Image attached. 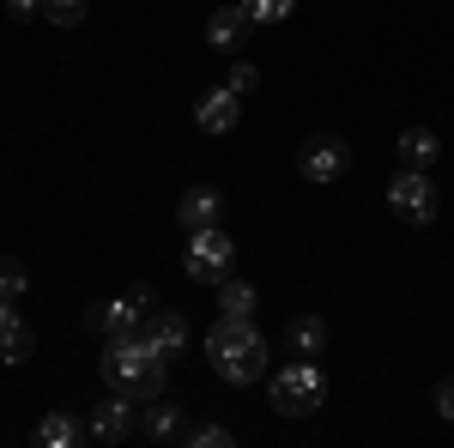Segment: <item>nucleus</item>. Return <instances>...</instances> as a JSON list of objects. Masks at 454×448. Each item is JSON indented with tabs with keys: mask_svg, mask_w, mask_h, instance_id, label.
<instances>
[{
	"mask_svg": "<svg viewBox=\"0 0 454 448\" xmlns=\"http://www.w3.org/2000/svg\"><path fill=\"white\" fill-rule=\"evenodd\" d=\"M224 85H231L237 98H248V91L261 85V67H254V61H243V55H231V73H224Z\"/></svg>",
	"mask_w": 454,
	"mask_h": 448,
	"instance_id": "412c9836",
	"label": "nucleus"
},
{
	"mask_svg": "<svg viewBox=\"0 0 454 448\" xmlns=\"http://www.w3.org/2000/svg\"><path fill=\"white\" fill-rule=\"evenodd\" d=\"M25 358H31V327H25L19 303L0 297V364H25Z\"/></svg>",
	"mask_w": 454,
	"mask_h": 448,
	"instance_id": "ddd939ff",
	"label": "nucleus"
},
{
	"mask_svg": "<svg viewBox=\"0 0 454 448\" xmlns=\"http://www.w3.org/2000/svg\"><path fill=\"white\" fill-rule=\"evenodd\" d=\"M351 164V145L340 134H315L303 139V152H297V170L309 176V182H340Z\"/></svg>",
	"mask_w": 454,
	"mask_h": 448,
	"instance_id": "423d86ee",
	"label": "nucleus"
},
{
	"mask_svg": "<svg viewBox=\"0 0 454 448\" xmlns=\"http://www.w3.org/2000/svg\"><path fill=\"white\" fill-rule=\"evenodd\" d=\"M218 212H224V194H218L212 182H200V188H188V194H182L176 218H182L188 231H207V224H218Z\"/></svg>",
	"mask_w": 454,
	"mask_h": 448,
	"instance_id": "f8f14e48",
	"label": "nucleus"
},
{
	"mask_svg": "<svg viewBox=\"0 0 454 448\" xmlns=\"http://www.w3.org/2000/svg\"><path fill=\"white\" fill-rule=\"evenodd\" d=\"M254 31V25H248V12H243V0H237V6H218V12H212L207 19V43L212 49H218V55H237V49H243V36Z\"/></svg>",
	"mask_w": 454,
	"mask_h": 448,
	"instance_id": "9d476101",
	"label": "nucleus"
},
{
	"mask_svg": "<svg viewBox=\"0 0 454 448\" xmlns=\"http://www.w3.org/2000/svg\"><path fill=\"white\" fill-rule=\"evenodd\" d=\"M231 267H237V242L224 237L218 224L188 231V279H194V285H224Z\"/></svg>",
	"mask_w": 454,
	"mask_h": 448,
	"instance_id": "20e7f679",
	"label": "nucleus"
},
{
	"mask_svg": "<svg viewBox=\"0 0 454 448\" xmlns=\"http://www.w3.org/2000/svg\"><path fill=\"white\" fill-rule=\"evenodd\" d=\"M140 430L152 436V443H170V436H182V406H170V400H145Z\"/></svg>",
	"mask_w": 454,
	"mask_h": 448,
	"instance_id": "dca6fc26",
	"label": "nucleus"
},
{
	"mask_svg": "<svg viewBox=\"0 0 454 448\" xmlns=\"http://www.w3.org/2000/svg\"><path fill=\"white\" fill-rule=\"evenodd\" d=\"M237 122H243V98H237L231 85H212V91L194 98V128H200V134H231Z\"/></svg>",
	"mask_w": 454,
	"mask_h": 448,
	"instance_id": "1a4fd4ad",
	"label": "nucleus"
},
{
	"mask_svg": "<svg viewBox=\"0 0 454 448\" xmlns=\"http://www.w3.org/2000/svg\"><path fill=\"white\" fill-rule=\"evenodd\" d=\"M436 152H442L436 128H406V134H400V164H412V170H430Z\"/></svg>",
	"mask_w": 454,
	"mask_h": 448,
	"instance_id": "4468645a",
	"label": "nucleus"
},
{
	"mask_svg": "<svg viewBox=\"0 0 454 448\" xmlns=\"http://www.w3.org/2000/svg\"><path fill=\"white\" fill-rule=\"evenodd\" d=\"M207 358L231 388H248V381H261V370H267V340H261V327L248 315H218L207 327Z\"/></svg>",
	"mask_w": 454,
	"mask_h": 448,
	"instance_id": "f03ea898",
	"label": "nucleus"
},
{
	"mask_svg": "<svg viewBox=\"0 0 454 448\" xmlns=\"http://www.w3.org/2000/svg\"><path fill=\"white\" fill-rule=\"evenodd\" d=\"M285 334H291V351H297V358H321V351H327V321H321V315H291Z\"/></svg>",
	"mask_w": 454,
	"mask_h": 448,
	"instance_id": "2eb2a0df",
	"label": "nucleus"
},
{
	"mask_svg": "<svg viewBox=\"0 0 454 448\" xmlns=\"http://www.w3.org/2000/svg\"><path fill=\"white\" fill-rule=\"evenodd\" d=\"M145 315H152V297L145 291H128V297H109V303H91L85 310V321L98 327V334H134V327H145Z\"/></svg>",
	"mask_w": 454,
	"mask_h": 448,
	"instance_id": "0eeeda50",
	"label": "nucleus"
},
{
	"mask_svg": "<svg viewBox=\"0 0 454 448\" xmlns=\"http://www.w3.org/2000/svg\"><path fill=\"white\" fill-rule=\"evenodd\" d=\"M134 424H140V400L134 394H121V388H109V400L91 413V443H128L134 436Z\"/></svg>",
	"mask_w": 454,
	"mask_h": 448,
	"instance_id": "6e6552de",
	"label": "nucleus"
},
{
	"mask_svg": "<svg viewBox=\"0 0 454 448\" xmlns=\"http://www.w3.org/2000/svg\"><path fill=\"white\" fill-rule=\"evenodd\" d=\"M254 310H261V291L248 279H224L218 285V315H248L254 321Z\"/></svg>",
	"mask_w": 454,
	"mask_h": 448,
	"instance_id": "a211bd4d",
	"label": "nucleus"
},
{
	"mask_svg": "<svg viewBox=\"0 0 454 448\" xmlns=\"http://www.w3.org/2000/svg\"><path fill=\"white\" fill-rule=\"evenodd\" d=\"M436 413L454 424V376H449V381H436Z\"/></svg>",
	"mask_w": 454,
	"mask_h": 448,
	"instance_id": "b1692460",
	"label": "nucleus"
},
{
	"mask_svg": "<svg viewBox=\"0 0 454 448\" xmlns=\"http://www.w3.org/2000/svg\"><path fill=\"white\" fill-rule=\"evenodd\" d=\"M12 19H43V0H6Z\"/></svg>",
	"mask_w": 454,
	"mask_h": 448,
	"instance_id": "393cba45",
	"label": "nucleus"
},
{
	"mask_svg": "<svg viewBox=\"0 0 454 448\" xmlns=\"http://www.w3.org/2000/svg\"><path fill=\"white\" fill-rule=\"evenodd\" d=\"M140 334H145L152 345H158L164 358H176V351L188 345V315H182V310H152V315H145V327H140Z\"/></svg>",
	"mask_w": 454,
	"mask_h": 448,
	"instance_id": "9b49d317",
	"label": "nucleus"
},
{
	"mask_svg": "<svg viewBox=\"0 0 454 448\" xmlns=\"http://www.w3.org/2000/svg\"><path fill=\"white\" fill-rule=\"evenodd\" d=\"M43 19L73 31V25H85V0H43Z\"/></svg>",
	"mask_w": 454,
	"mask_h": 448,
	"instance_id": "aec40b11",
	"label": "nucleus"
},
{
	"mask_svg": "<svg viewBox=\"0 0 454 448\" xmlns=\"http://www.w3.org/2000/svg\"><path fill=\"white\" fill-rule=\"evenodd\" d=\"M98 370H104L109 388L134 394V400L145 406V400H158V394H164V370H170V358H164V351H158V345L134 327V334H115V340L104 345Z\"/></svg>",
	"mask_w": 454,
	"mask_h": 448,
	"instance_id": "f257e3e1",
	"label": "nucleus"
},
{
	"mask_svg": "<svg viewBox=\"0 0 454 448\" xmlns=\"http://www.w3.org/2000/svg\"><path fill=\"white\" fill-rule=\"evenodd\" d=\"M194 448H231V430L224 424H194V430H182Z\"/></svg>",
	"mask_w": 454,
	"mask_h": 448,
	"instance_id": "5701e85b",
	"label": "nucleus"
},
{
	"mask_svg": "<svg viewBox=\"0 0 454 448\" xmlns=\"http://www.w3.org/2000/svg\"><path fill=\"white\" fill-rule=\"evenodd\" d=\"M248 25H279V19H291L297 12V0H243Z\"/></svg>",
	"mask_w": 454,
	"mask_h": 448,
	"instance_id": "6ab92c4d",
	"label": "nucleus"
},
{
	"mask_svg": "<svg viewBox=\"0 0 454 448\" xmlns=\"http://www.w3.org/2000/svg\"><path fill=\"white\" fill-rule=\"evenodd\" d=\"M267 400H273V413H285V418H309L315 406L327 400V376H321V364H315V358H291L285 370H273Z\"/></svg>",
	"mask_w": 454,
	"mask_h": 448,
	"instance_id": "7ed1b4c3",
	"label": "nucleus"
},
{
	"mask_svg": "<svg viewBox=\"0 0 454 448\" xmlns=\"http://www.w3.org/2000/svg\"><path fill=\"white\" fill-rule=\"evenodd\" d=\"M85 436H91V430H85L73 413H49L43 424H36V443L43 448H73V443H85Z\"/></svg>",
	"mask_w": 454,
	"mask_h": 448,
	"instance_id": "f3484780",
	"label": "nucleus"
},
{
	"mask_svg": "<svg viewBox=\"0 0 454 448\" xmlns=\"http://www.w3.org/2000/svg\"><path fill=\"white\" fill-rule=\"evenodd\" d=\"M25 291H31V273H25L19 261H0V297H6V303H19Z\"/></svg>",
	"mask_w": 454,
	"mask_h": 448,
	"instance_id": "4be33fe9",
	"label": "nucleus"
},
{
	"mask_svg": "<svg viewBox=\"0 0 454 448\" xmlns=\"http://www.w3.org/2000/svg\"><path fill=\"white\" fill-rule=\"evenodd\" d=\"M387 207L400 212L406 224H430L436 218V182H430V170L400 164V170L387 176Z\"/></svg>",
	"mask_w": 454,
	"mask_h": 448,
	"instance_id": "39448f33",
	"label": "nucleus"
}]
</instances>
